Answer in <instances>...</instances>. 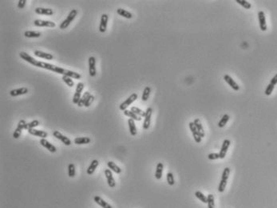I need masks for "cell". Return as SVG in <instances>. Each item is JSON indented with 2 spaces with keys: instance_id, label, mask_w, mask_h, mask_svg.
<instances>
[{
  "instance_id": "3",
  "label": "cell",
  "mask_w": 277,
  "mask_h": 208,
  "mask_svg": "<svg viewBox=\"0 0 277 208\" xmlns=\"http://www.w3.org/2000/svg\"><path fill=\"white\" fill-rule=\"evenodd\" d=\"M83 89H84V83L83 82H79L77 84L75 93H74V98H73V103L74 104H78L79 103V100L81 99V92L83 91Z\"/></svg>"
},
{
  "instance_id": "29",
  "label": "cell",
  "mask_w": 277,
  "mask_h": 208,
  "mask_svg": "<svg viewBox=\"0 0 277 208\" xmlns=\"http://www.w3.org/2000/svg\"><path fill=\"white\" fill-rule=\"evenodd\" d=\"M117 13H118L119 15H121V16H122V17L126 18H133V15L130 11H128L126 10L122 9V8H118V9L117 10Z\"/></svg>"
},
{
  "instance_id": "48",
  "label": "cell",
  "mask_w": 277,
  "mask_h": 208,
  "mask_svg": "<svg viewBox=\"0 0 277 208\" xmlns=\"http://www.w3.org/2000/svg\"><path fill=\"white\" fill-rule=\"evenodd\" d=\"M270 83L272 85H274V86H276V85L277 84V74L274 76V77H273V78H271V81H270Z\"/></svg>"
},
{
  "instance_id": "10",
  "label": "cell",
  "mask_w": 277,
  "mask_h": 208,
  "mask_svg": "<svg viewBox=\"0 0 277 208\" xmlns=\"http://www.w3.org/2000/svg\"><path fill=\"white\" fill-rule=\"evenodd\" d=\"M231 144V142H230V140L229 139H224L223 142V144H222V147H221V149H220V159H224L226 156V154H227V151L229 150V146Z\"/></svg>"
},
{
  "instance_id": "28",
  "label": "cell",
  "mask_w": 277,
  "mask_h": 208,
  "mask_svg": "<svg viewBox=\"0 0 277 208\" xmlns=\"http://www.w3.org/2000/svg\"><path fill=\"white\" fill-rule=\"evenodd\" d=\"M98 163H98V161H97V159L93 160V161L91 162L90 165V166L88 167V169H87L88 175H92V174H93V172H94V171H95L97 167V166H98Z\"/></svg>"
},
{
  "instance_id": "15",
  "label": "cell",
  "mask_w": 277,
  "mask_h": 208,
  "mask_svg": "<svg viewBox=\"0 0 277 208\" xmlns=\"http://www.w3.org/2000/svg\"><path fill=\"white\" fill-rule=\"evenodd\" d=\"M105 175H106V179H107V183H108V185L109 186V187H112V188L114 187L115 186H116V183H115L114 178L113 175H112L111 170H105Z\"/></svg>"
},
{
  "instance_id": "26",
  "label": "cell",
  "mask_w": 277,
  "mask_h": 208,
  "mask_svg": "<svg viewBox=\"0 0 277 208\" xmlns=\"http://www.w3.org/2000/svg\"><path fill=\"white\" fill-rule=\"evenodd\" d=\"M25 37L27 38H39L42 34L39 31H34V30H27L24 33Z\"/></svg>"
},
{
  "instance_id": "11",
  "label": "cell",
  "mask_w": 277,
  "mask_h": 208,
  "mask_svg": "<svg viewBox=\"0 0 277 208\" xmlns=\"http://www.w3.org/2000/svg\"><path fill=\"white\" fill-rule=\"evenodd\" d=\"M224 81H225L226 82H227V83L231 87V88L233 89L234 91H237L240 90V87H239V85H238L237 83L233 80V78H232L230 75H224Z\"/></svg>"
},
{
  "instance_id": "35",
  "label": "cell",
  "mask_w": 277,
  "mask_h": 208,
  "mask_svg": "<svg viewBox=\"0 0 277 208\" xmlns=\"http://www.w3.org/2000/svg\"><path fill=\"white\" fill-rule=\"evenodd\" d=\"M39 125V120H33L31 121L30 123L26 124V127H25V130H29V129H33L35 127H38Z\"/></svg>"
},
{
  "instance_id": "45",
  "label": "cell",
  "mask_w": 277,
  "mask_h": 208,
  "mask_svg": "<svg viewBox=\"0 0 277 208\" xmlns=\"http://www.w3.org/2000/svg\"><path fill=\"white\" fill-rule=\"evenodd\" d=\"M208 159L210 160H216L220 159V154L219 153H211L208 155Z\"/></svg>"
},
{
  "instance_id": "8",
  "label": "cell",
  "mask_w": 277,
  "mask_h": 208,
  "mask_svg": "<svg viewBox=\"0 0 277 208\" xmlns=\"http://www.w3.org/2000/svg\"><path fill=\"white\" fill-rule=\"evenodd\" d=\"M258 18H259V28L262 31H266L268 29L267 27V23H266V17L264 11H259L258 13Z\"/></svg>"
},
{
  "instance_id": "30",
  "label": "cell",
  "mask_w": 277,
  "mask_h": 208,
  "mask_svg": "<svg viewBox=\"0 0 277 208\" xmlns=\"http://www.w3.org/2000/svg\"><path fill=\"white\" fill-rule=\"evenodd\" d=\"M124 115L127 116V117H130V118H133V120L136 121H141L142 120V117H140L138 115H137L136 114H134L133 112H132L131 111H129V110H126V111H124Z\"/></svg>"
},
{
  "instance_id": "14",
  "label": "cell",
  "mask_w": 277,
  "mask_h": 208,
  "mask_svg": "<svg viewBox=\"0 0 277 208\" xmlns=\"http://www.w3.org/2000/svg\"><path fill=\"white\" fill-rule=\"evenodd\" d=\"M95 64H96V59L93 56L89 58V72L90 75L91 77H94L96 75V68H95Z\"/></svg>"
},
{
  "instance_id": "25",
  "label": "cell",
  "mask_w": 277,
  "mask_h": 208,
  "mask_svg": "<svg viewBox=\"0 0 277 208\" xmlns=\"http://www.w3.org/2000/svg\"><path fill=\"white\" fill-rule=\"evenodd\" d=\"M163 168H164L163 163H157V168H156V173H155V178H157V179H161V177H162Z\"/></svg>"
},
{
  "instance_id": "31",
  "label": "cell",
  "mask_w": 277,
  "mask_h": 208,
  "mask_svg": "<svg viewBox=\"0 0 277 208\" xmlns=\"http://www.w3.org/2000/svg\"><path fill=\"white\" fill-rule=\"evenodd\" d=\"M90 96V92H89V91H86V92L84 93V94H83V95L81 97V99H80L79 103H78L77 105L79 106V107H81V106H84V104H85V103H86V101L87 100V99Z\"/></svg>"
},
{
  "instance_id": "27",
  "label": "cell",
  "mask_w": 277,
  "mask_h": 208,
  "mask_svg": "<svg viewBox=\"0 0 277 208\" xmlns=\"http://www.w3.org/2000/svg\"><path fill=\"white\" fill-rule=\"evenodd\" d=\"M107 166L109 169L113 171H114L115 173H117V174H120L121 172V170L119 166L114 163V162H112V161H109L108 163H107Z\"/></svg>"
},
{
  "instance_id": "13",
  "label": "cell",
  "mask_w": 277,
  "mask_h": 208,
  "mask_svg": "<svg viewBox=\"0 0 277 208\" xmlns=\"http://www.w3.org/2000/svg\"><path fill=\"white\" fill-rule=\"evenodd\" d=\"M53 135H54L56 139L61 140V141L63 142L64 144L66 145V146H69V145H71V141H70V139H69V138H67L66 136L63 135L62 134H61L59 131H58V130H54V132H53Z\"/></svg>"
},
{
  "instance_id": "9",
  "label": "cell",
  "mask_w": 277,
  "mask_h": 208,
  "mask_svg": "<svg viewBox=\"0 0 277 208\" xmlns=\"http://www.w3.org/2000/svg\"><path fill=\"white\" fill-rule=\"evenodd\" d=\"M152 112H153V109L151 107H148L146 111H145V121H144V123H143V128L145 130H148L149 128L151 123V116H152Z\"/></svg>"
},
{
  "instance_id": "33",
  "label": "cell",
  "mask_w": 277,
  "mask_h": 208,
  "mask_svg": "<svg viewBox=\"0 0 277 208\" xmlns=\"http://www.w3.org/2000/svg\"><path fill=\"white\" fill-rule=\"evenodd\" d=\"M229 118H230V116H229L228 114L224 115L223 117L221 118V119H220V122H219V123H218V127H220V128L224 127L226 124H227V123L229 122Z\"/></svg>"
},
{
  "instance_id": "36",
  "label": "cell",
  "mask_w": 277,
  "mask_h": 208,
  "mask_svg": "<svg viewBox=\"0 0 277 208\" xmlns=\"http://www.w3.org/2000/svg\"><path fill=\"white\" fill-rule=\"evenodd\" d=\"M62 78V80H63L64 82H65L68 87H73L74 86V81H73L72 78H70V77H69V76L63 75Z\"/></svg>"
},
{
  "instance_id": "43",
  "label": "cell",
  "mask_w": 277,
  "mask_h": 208,
  "mask_svg": "<svg viewBox=\"0 0 277 208\" xmlns=\"http://www.w3.org/2000/svg\"><path fill=\"white\" fill-rule=\"evenodd\" d=\"M227 180H223V179H221L220 180V183L219 184V187H218V190H219V192H224V190H225V187L227 186Z\"/></svg>"
},
{
  "instance_id": "23",
  "label": "cell",
  "mask_w": 277,
  "mask_h": 208,
  "mask_svg": "<svg viewBox=\"0 0 277 208\" xmlns=\"http://www.w3.org/2000/svg\"><path fill=\"white\" fill-rule=\"evenodd\" d=\"M194 124H195V126L196 127V130L199 132V134L201 135V138H204L205 137V131H204V128L202 127V124L201 123V120L199 119V118H196L195 120H194Z\"/></svg>"
},
{
  "instance_id": "24",
  "label": "cell",
  "mask_w": 277,
  "mask_h": 208,
  "mask_svg": "<svg viewBox=\"0 0 277 208\" xmlns=\"http://www.w3.org/2000/svg\"><path fill=\"white\" fill-rule=\"evenodd\" d=\"M91 142V139L88 137H78L74 139V143L78 145L88 144Z\"/></svg>"
},
{
  "instance_id": "44",
  "label": "cell",
  "mask_w": 277,
  "mask_h": 208,
  "mask_svg": "<svg viewBox=\"0 0 277 208\" xmlns=\"http://www.w3.org/2000/svg\"><path fill=\"white\" fill-rule=\"evenodd\" d=\"M274 88H275L274 85H272V84H271V83H269V84L267 86V87H266V90H265V91H264V94H266V95H268V96L271 95V93H272V91H273V90H274Z\"/></svg>"
},
{
  "instance_id": "17",
  "label": "cell",
  "mask_w": 277,
  "mask_h": 208,
  "mask_svg": "<svg viewBox=\"0 0 277 208\" xmlns=\"http://www.w3.org/2000/svg\"><path fill=\"white\" fill-rule=\"evenodd\" d=\"M34 11L38 15H47V16H50L54 14L53 10L50 8H43V7H37L34 10Z\"/></svg>"
},
{
  "instance_id": "46",
  "label": "cell",
  "mask_w": 277,
  "mask_h": 208,
  "mask_svg": "<svg viewBox=\"0 0 277 208\" xmlns=\"http://www.w3.org/2000/svg\"><path fill=\"white\" fill-rule=\"evenodd\" d=\"M93 100H94V97L90 94V96L89 97V98L87 99V100L86 101V103H85V104H84V106H86V107H89V106L91 105V103L93 102Z\"/></svg>"
},
{
  "instance_id": "18",
  "label": "cell",
  "mask_w": 277,
  "mask_h": 208,
  "mask_svg": "<svg viewBox=\"0 0 277 208\" xmlns=\"http://www.w3.org/2000/svg\"><path fill=\"white\" fill-rule=\"evenodd\" d=\"M27 93H28V89L27 87H20L10 91V94L13 97L19 96V95L26 94Z\"/></svg>"
},
{
  "instance_id": "16",
  "label": "cell",
  "mask_w": 277,
  "mask_h": 208,
  "mask_svg": "<svg viewBox=\"0 0 277 208\" xmlns=\"http://www.w3.org/2000/svg\"><path fill=\"white\" fill-rule=\"evenodd\" d=\"M40 143H41V145H42V147H44L45 148H46V149H47L50 152H51V153H55V152L57 151L56 147H54V145L51 144L50 142H49L46 139H42L41 140H40Z\"/></svg>"
},
{
  "instance_id": "2",
  "label": "cell",
  "mask_w": 277,
  "mask_h": 208,
  "mask_svg": "<svg viewBox=\"0 0 277 208\" xmlns=\"http://www.w3.org/2000/svg\"><path fill=\"white\" fill-rule=\"evenodd\" d=\"M77 15H78V11L75 9H73L72 11L69 13L67 18L59 25V28H60L61 30H65V29H66L67 27H69V25L74 21V19L75 18Z\"/></svg>"
},
{
  "instance_id": "41",
  "label": "cell",
  "mask_w": 277,
  "mask_h": 208,
  "mask_svg": "<svg viewBox=\"0 0 277 208\" xmlns=\"http://www.w3.org/2000/svg\"><path fill=\"white\" fill-rule=\"evenodd\" d=\"M166 178H167V182H168V183L170 186H173V185H174L175 181H174V177H173V173L171 172H169L167 175H166Z\"/></svg>"
},
{
  "instance_id": "47",
  "label": "cell",
  "mask_w": 277,
  "mask_h": 208,
  "mask_svg": "<svg viewBox=\"0 0 277 208\" xmlns=\"http://www.w3.org/2000/svg\"><path fill=\"white\" fill-rule=\"evenodd\" d=\"M27 0H19L18 3V7L19 9H23L26 6Z\"/></svg>"
},
{
  "instance_id": "21",
  "label": "cell",
  "mask_w": 277,
  "mask_h": 208,
  "mask_svg": "<svg viewBox=\"0 0 277 208\" xmlns=\"http://www.w3.org/2000/svg\"><path fill=\"white\" fill-rule=\"evenodd\" d=\"M93 199H94V202L97 203L99 206H101L102 208H113L111 205H109L108 202H105L99 196H95Z\"/></svg>"
},
{
  "instance_id": "5",
  "label": "cell",
  "mask_w": 277,
  "mask_h": 208,
  "mask_svg": "<svg viewBox=\"0 0 277 208\" xmlns=\"http://www.w3.org/2000/svg\"><path fill=\"white\" fill-rule=\"evenodd\" d=\"M34 25L35 27H54L56 24L54 22L46 21V20H42V19H36L34 21Z\"/></svg>"
},
{
  "instance_id": "7",
  "label": "cell",
  "mask_w": 277,
  "mask_h": 208,
  "mask_svg": "<svg viewBox=\"0 0 277 208\" xmlns=\"http://www.w3.org/2000/svg\"><path fill=\"white\" fill-rule=\"evenodd\" d=\"M26 124H27V123H26V121H25L24 119L19 121V123H18V127L15 129V130L14 131V134H13V138H14V139H17L20 137L22 130L25 129Z\"/></svg>"
},
{
  "instance_id": "34",
  "label": "cell",
  "mask_w": 277,
  "mask_h": 208,
  "mask_svg": "<svg viewBox=\"0 0 277 208\" xmlns=\"http://www.w3.org/2000/svg\"><path fill=\"white\" fill-rule=\"evenodd\" d=\"M151 92V88L149 87H146L144 89V91H143V93H142V101H147L148 99H149V94H150Z\"/></svg>"
},
{
  "instance_id": "1",
  "label": "cell",
  "mask_w": 277,
  "mask_h": 208,
  "mask_svg": "<svg viewBox=\"0 0 277 208\" xmlns=\"http://www.w3.org/2000/svg\"><path fill=\"white\" fill-rule=\"evenodd\" d=\"M19 56H20V58L22 59L23 60L27 61V63L32 64L33 66H38V67H40V68H42V69L49 70V71H51L56 72L58 73V74H61V75H62L69 76L70 78H75V79H80V78H81V75L80 74H79V73L74 72V71H69V70L64 69V68H62V67H59V66H54L53 64L47 63H44V62H41V61H38L36 60V59H34L33 57H31L30 55H29L27 53H26V52L24 51L20 52V53H19Z\"/></svg>"
},
{
  "instance_id": "38",
  "label": "cell",
  "mask_w": 277,
  "mask_h": 208,
  "mask_svg": "<svg viewBox=\"0 0 277 208\" xmlns=\"http://www.w3.org/2000/svg\"><path fill=\"white\" fill-rule=\"evenodd\" d=\"M75 166L73 163H70L68 166V175L70 178H74L75 176Z\"/></svg>"
},
{
  "instance_id": "6",
  "label": "cell",
  "mask_w": 277,
  "mask_h": 208,
  "mask_svg": "<svg viewBox=\"0 0 277 208\" xmlns=\"http://www.w3.org/2000/svg\"><path fill=\"white\" fill-rule=\"evenodd\" d=\"M189 129L190 130L192 131V134H193V138H194V140H195V142H197V143H200V142H201V135L199 134V132L196 130V127L195 126V124L193 122H191L189 124Z\"/></svg>"
},
{
  "instance_id": "19",
  "label": "cell",
  "mask_w": 277,
  "mask_h": 208,
  "mask_svg": "<svg viewBox=\"0 0 277 208\" xmlns=\"http://www.w3.org/2000/svg\"><path fill=\"white\" fill-rule=\"evenodd\" d=\"M28 132L30 133V135H32L38 136V137H40V138H42V139H45V138L47 137V133L46 132V131L35 130L34 128H33V129H29V130H28Z\"/></svg>"
},
{
  "instance_id": "22",
  "label": "cell",
  "mask_w": 277,
  "mask_h": 208,
  "mask_svg": "<svg viewBox=\"0 0 277 208\" xmlns=\"http://www.w3.org/2000/svg\"><path fill=\"white\" fill-rule=\"evenodd\" d=\"M128 125H129V129H130V135L133 136H135L137 135V128H136L135 123L133 118H129L128 119Z\"/></svg>"
},
{
  "instance_id": "37",
  "label": "cell",
  "mask_w": 277,
  "mask_h": 208,
  "mask_svg": "<svg viewBox=\"0 0 277 208\" xmlns=\"http://www.w3.org/2000/svg\"><path fill=\"white\" fill-rule=\"evenodd\" d=\"M195 195L199 200H201L202 202H204V203H207L208 202V200H207V197L204 195V194L201 192V191H196L195 192Z\"/></svg>"
},
{
  "instance_id": "4",
  "label": "cell",
  "mask_w": 277,
  "mask_h": 208,
  "mask_svg": "<svg viewBox=\"0 0 277 208\" xmlns=\"http://www.w3.org/2000/svg\"><path fill=\"white\" fill-rule=\"evenodd\" d=\"M137 99V94L136 93L132 94H131V95H130L127 99H126V101H124L123 103L121 104L120 106H119V108H120L121 111H124L127 110V107H128V106H130L131 105V104H132V103H133L136 99Z\"/></svg>"
},
{
  "instance_id": "32",
  "label": "cell",
  "mask_w": 277,
  "mask_h": 208,
  "mask_svg": "<svg viewBox=\"0 0 277 208\" xmlns=\"http://www.w3.org/2000/svg\"><path fill=\"white\" fill-rule=\"evenodd\" d=\"M130 111L133 112L137 115L140 116V117H145V111H143L142 110H141L138 107H137V106H132L131 109H130Z\"/></svg>"
},
{
  "instance_id": "39",
  "label": "cell",
  "mask_w": 277,
  "mask_h": 208,
  "mask_svg": "<svg viewBox=\"0 0 277 208\" xmlns=\"http://www.w3.org/2000/svg\"><path fill=\"white\" fill-rule=\"evenodd\" d=\"M207 200H208V208H215V202H214V196L213 195H208L207 197Z\"/></svg>"
},
{
  "instance_id": "42",
  "label": "cell",
  "mask_w": 277,
  "mask_h": 208,
  "mask_svg": "<svg viewBox=\"0 0 277 208\" xmlns=\"http://www.w3.org/2000/svg\"><path fill=\"white\" fill-rule=\"evenodd\" d=\"M230 175V168L229 167H225L223 173H222V176H221V179L223 180H227L228 181V178Z\"/></svg>"
},
{
  "instance_id": "20",
  "label": "cell",
  "mask_w": 277,
  "mask_h": 208,
  "mask_svg": "<svg viewBox=\"0 0 277 208\" xmlns=\"http://www.w3.org/2000/svg\"><path fill=\"white\" fill-rule=\"evenodd\" d=\"M34 54L37 56V57L41 58V59H46V60H52L53 59H54V56L50 54H48V53H46V52H42L40 51H35L34 52Z\"/></svg>"
},
{
  "instance_id": "12",
  "label": "cell",
  "mask_w": 277,
  "mask_h": 208,
  "mask_svg": "<svg viewBox=\"0 0 277 208\" xmlns=\"http://www.w3.org/2000/svg\"><path fill=\"white\" fill-rule=\"evenodd\" d=\"M108 15L106 14H102L101 17V23L99 25V31L101 33H105L107 28V24H108Z\"/></svg>"
},
{
  "instance_id": "40",
  "label": "cell",
  "mask_w": 277,
  "mask_h": 208,
  "mask_svg": "<svg viewBox=\"0 0 277 208\" xmlns=\"http://www.w3.org/2000/svg\"><path fill=\"white\" fill-rule=\"evenodd\" d=\"M236 3H239L241 6H242L245 9H250L251 7H252V5H251V3H249L248 1H245V0H236Z\"/></svg>"
}]
</instances>
